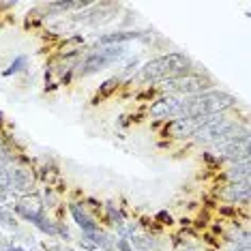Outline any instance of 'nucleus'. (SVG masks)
I'll return each instance as SVG.
<instances>
[{"instance_id": "20e7f679", "label": "nucleus", "mask_w": 251, "mask_h": 251, "mask_svg": "<svg viewBox=\"0 0 251 251\" xmlns=\"http://www.w3.org/2000/svg\"><path fill=\"white\" fill-rule=\"evenodd\" d=\"M213 86L206 77L202 75H180V77H172V79H163L161 88L165 90L168 95H185V97H193V95H200V93H206V90Z\"/></svg>"}, {"instance_id": "bb28decb", "label": "nucleus", "mask_w": 251, "mask_h": 251, "mask_svg": "<svg viewBox=\"0 0 251 251\" xmlns=\"http://www.w3.org/2000/svg\"><path fill=\"white\" fill-rule=\"evenodd\" d=\"M0 238H2V234H0Z\"/></svg>"}, {"instance_id": "f03ea898", "label": "nucleus", "mask_w": 251, "mask_h": 251, "mask_svg": "<svg viewBox=\"0 0 251 251\" xmlns=\"http://www.w3.org/2000/svg\"><path fill=\"white\" fill-rule=\"evenodd\" d=\"M191 69V60L180 52H170L165 56L148 60L140 71V77L146 82H159V79H172L187 75Z\"/></svg>"}, {"instance_id": "4468645a", "label": "nucleus", "mask_w": 251, "mask_h": 251, "mask_svg": "<svg viewBox=\"0 0 251 251\" xmlns=\"http://www.w3.org/2000/svg\"><path fill=\"white\" fill-rule=\"evenodd\" d=\"M249 170H251L249 159H247V161H238V163H234L230 168L227 176H230L232 182H243V180H249Z\"/></svg>"}, {"instance_id": "9b49d317", "label": "nucleus", "mask_w": 251, "mask_h": 251, "mask_svg": "<svg viewBox=\"0 0 251 251\" xmlns=\"http://www.w3.org/2000/svg\"><path fill=\"white\" fill-rule=\"evenodd\" d=\"M84 241H88L90 245H95L99 251H114V243H112V238L107 236L105 232H101L99 227L93 232H86L84 234Z\"/></svg>"}, {"instance_id": "4be33fe9", "label": "nucleus", "mask_w": 251, "mask_h": 251, "mask_svg": "<svg viewBox=\"0 0 251 251\" xmlns=\"http://www.w3.org/2000/svg\"><path fill=\"white\" fill-rule=\"evenodd\" d=\"M56 236H60V238H65V241H69L71 238V234H69V230H67V226H62V224H58V221H56Z\"/></svg>"}, {"instance_id": "412c9836", "label": "nucleus", "mask_w": 251, "mask_h": 251, "mask_svg": "<svg viewBox=\"0 0 251 251\" xmlns=\"http://www.w3.org/2000/svg\"><path fill=\"white\" fill-rule=\"evenodd\" d=\"M107 215H110L112 224L116 226V227H123V226H125V221H123V215L118 213L116 208H114V204H112V202H107Z\"/></svg>"}, {"instance_id": "aec40b11", "label": "nucleus", "mask_w": 251, "mask_h": 251, "mask_svg": "<svg viewBox=\"0 0 251 251\" xmlns=\"http://www.w3.org/2000/svg\"><path fill=\"white\" fill-rule=\"evenodd\" d=\"M0 189H11V170L4 163H0Z\"/></svg>"}, {"instance_id": "b1692460", "label": "nucleus", "mask_w": 251, "mask_h": 251, "mask_svg": "<svg viewBox=\"0 0 251 251\" xmlns=\"http://www.w3.org/2000/svg\"><path fill=\"white\" fill-rule=\"evenodd\" d=\"M79 247H82V251H99L95 245H90L88 241H84V238H82V243H79Z\"/></svg>"}, {"instance_id": "f8f14e48", "label": "nucleus", "mask_w": 251, "mask_h": 251, "mask_svg": "<svg viewBox=\"0 0 251 251\" xmlns=\"http://www.w3.org/2000/svg\"><path fill=\"white\" fill-rule=\"evenodd\" d=\"M69 210H71L73 221H75V224H77L79 227H82V232H84V234H86V232H93V230H97V227H99V226H97L95 221L90 219V217H88L86 213H84V208L79 206V204H71Z\"/></svg>"}, {"instance_id": "dca6fc26", "label": "nucleus", "mask_w": 251, "mask_h": 251, "mask_svg": "<svg viewBox=\"0 0 251 251\" xmlns=\"http://www.w3.org/2000/svg\"><path fill=\"white\" fill-rule=\"evenodd\" d=\"M32 226H35V227H39V230H41L43 234H48V236L50 238H56V234H58V232H56V221H52V219H48V217H41V219H37L35 221V224H32Z\"/></svg>"}, {"instance_id": "423d86ee", "label": "nucleus", "mask_w": 251, "mask_h": 251, "mask_svg": "<svg viewBox=\"0 0 251 251\" xmlns=\"http://www.w3.org/2000/svg\"><path fill=\"white\" fill-rule=\"evenodd\" d=\"M15 215H20L24 221L28 224H35L37 219L43 217V210H45V204L41 202V198L37 193H28V196H22L15 204Z\"/></svg>"}, {"instance_id": "39448f33", "label": "nucleus", "mask_w": 251, "mask_h": 251, "mask_svg": "<svg viewBox=\"0 0 251 251\" xmlns=\"http://www.w3.org/2000/svg\"><path fill=\"white\" fill-rule=\"evenodd\" d=\"M234 121H227V118H224V116H210L206 123L200 127L196 133V140L198 142H213V144H217L224 135L230 131L232 127H234Z\"/></svg>"}, {"instance_id": "a878e982", "label": "nucleus", "mask_w": 251, "mask_h": 251, "mask_svg": "<svg viewBox=\"0 0 251 251\" xmlns=\"http://www.w3.org/2000/svg\"><path fill=\"white\" fill-rule=\"evenodd\" d=\"M62 251H75V249H62Z\"/></svg>"}, {"instance_id": "f257e3e1", "label": "nucleus", "mask_w": 251, "mask_h": 251, "mask_svg": "<svg viewBox=\"0 0 251 251\" xmlns=\"http://www.w3.org/2000/svg\"><path fill=\"white\" fill-rule=\"evenodd\" d=\"M236 105V97L219 93V90H206V93L193 95L189 99H182L178 118H208L219 116L221 112Z\"/></svg>"}, {"instance_id": "2eb2a0df", "label": "nucleus", "mask_w": 251, "mask_h": 251, "mask_svg": "<svg viewBox=\"0 0 251 251\" xmlns=\"http://www.w3.org/2000/svg\"><path fill=\"white\" fill-rule=\"evenodd\" d=\"M0 226L4 227V230H11V232H18V217L13 215V208H2L0 206Z\"/></svg>"}, {"instance_id": "393cba45", "label": "nucleus", "mask_w": 251, "mask_h": 251, "mask_svg": "<svg viewBox=\"0 0 251 251\" xmlns=\"http://www.w3.org/2000/svg\"><path fill=\"white\" fill-rule=\"evenodd\" d=\"M182 251H198V249H182Z\"/></svg>"}, {"instance_id": "1a4fd4ad", "label": "nucleus", "mask_w": 251, "mask_h": 251, "mask_svg": "<svg viewBox=\"0 0 251 251\" xmlns=\"http://www.w3.org/2000/svg\"><path fill=\"white\" fill-rule=\"evenodd\" d=\"M11 189H13L18 196H28L35 189V174L32 170L24 168V165H18V168L11 170Z\"/></svg>"}, {"instance_id": "6ab92c4d", "label": "nucleus", "mask_w": 251, "mask_h": 251, "mask_svg": "<svg viewBox=\"0 0 251 251\" xmlns=\"http://www.w3.org/2000/svg\"><path fill=\"white\" fill-rule=\"evenodd\" d=\"M118 84H121V82H118V77L105 79V82L99 86V95H101V97H107V95L112 93V90H116V88H118Z\"/></svg>"}, {"instance_id": "0eeeda50", "label": "nucleus", "mask_w": 251, "mask_h": 251, "mask_svg": "<svg viewBox=\"0 0 251 251\" xmlns=\"http://www.w3.org/2000/svg\"><path fill=\"white\" fill-rule=\"evenodd\" d=\"M180 105H182V99H176L174 95L161 97V99L155 101V103L151 105V116L155 118V121H163V118H178Z\"/></svg>"}, {"instance_id": "7ed1b4c3", "label": "nucleus", "mask_w": 251, "mask_h": 251, "mask_svg": "<svg viewBox=\"0 0 251 251\" xmlns=\"http://www.w3.org/2000/svg\"><path fill=\"white\" fill-rule=\"evenodd\" d=\"M125 45H103L101 50H97L79 67V75H93L97 71H103L105 67H110L112 62H116L121 56H125Z\"/></svg>"}, {"instance_id": "9d476101", "label": "nucleus", "mask_w": 251, "mask_h": 251, "mask_svg": "<svg viewBox=\"0 0 251 251\" xmlns=\"http://www.w3.org/2000/svg\"><path fill=\"white\" fill-rule=\"evenodd\" d=\"M142 32L138 30H121V32H107V35L99 37V43L101 45H123L131 41V39H140Z\"/></svg>"}, {"instance_id": "a211bd4d", "label": "nucleus", "mask_w": 251, "mask_h": 251, "mask_svg": "<svg viewBox=\"0 0 251 251\" xmlns=\"http://www.w3.org/2000/svg\"><path fill=\"white\" fill-rule=\"evenodd\" d=\"M26 65H28V58H26V56H18V58L11 62L9 69L4 71V75L9 77V75H15V73H22V71L26 69Z\"/></svg>"}, {"instance_id": "5701e85b", "label": "nucleus", "mask_w": 251, "mask_h": 251, "mask_svg": "<svg viewBox=\"0 0 251 251\" xmlns=\"http://www.w3.org/2000/svg\"><path fill=\"white\" fill-rule=\"evenodd\" d=\"M157 219L161 221V224H172V217H170L168 213H163V210L161 213H157Z\"/></svg>"}, {"instance_id": "6e6552de", "label": "nucleus", "mask_w": 251, "mask_h": 251, "mask_svg": "<svg viewBox=\"0 0 251 251\" xmlns=\"http://www.w3.org/2000/svg\"><path fill=\"white\" fill-rule=\"evenodd\" d=\"M208 118H174V121L165 127V133H170L172 138H191Z\"/></svg>"}, {"instance_id": "f3484780", "label": "nucleus", "mask_w": 251, "mask_h": 251, "mask_svg": "<svg viewBox=\"0 0 251 251\" xmlns=\"http://www.w3.org/2000/svg\"><path fill=\"white\" fill-rule=\"evenodd\" d=\"M20 196L13 189H0V206L2 208H13L18 204Z\"/></svg>"}, {"instance_id": "ddd939ff", "label": "nucleus", "mask_w": 251, "mask_h": 251, "mask_svg": "<svg viewBox=\"0 0 251 251\" xmlns=\"http://www.w3.org/2000/svg\"><path fill=\"white\" fill-rule=\"evenodd\" d=\"M226 200L230 202H247L249 200V180H243V182H232L226 191Z\"/></svg>"}]
</instances>
